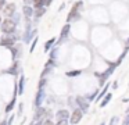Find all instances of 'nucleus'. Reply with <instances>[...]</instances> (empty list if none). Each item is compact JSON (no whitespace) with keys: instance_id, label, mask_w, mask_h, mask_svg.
Returning a JSON list of instances; mask_svg holds the SVG:
<instances>
[{"instance_id":"f03ea898","label":"nucleus","mask_w":129,"mask_h":125,"mask_svg":"<svg viewBox=\"0 0 129 125\" xmlns=\"http://www.w3.org/2000/svg\"><path fill=\"white\" fill-rule=\"evenodd\" d=\"M46 115H47V110H46L45 107H38L36 110H35V114H34V119H32V122H35V124H39L42 125V122L45 121Z\"/></svg>"},{"instance_id":"aec40b11","label":"nucleus","mask_w":129,"mask_h":125,"mask_svg":"<svg viewBox=\"0 0 129 125\" xmlns=\"http://www.w3.org/2000/svg\"><path fill=\"white\" fill-rule=\"evenodd\" d=\"M38 42H39V36H35L34 39H32V43H31V47H29V53H34V50H35V47H36V44H38Z\"/></svg>"},{"instance_id":"58836bf2","label":"nucleus","mask_w":129,"mask_h":125,"mask_svg":"<svg viewBox=\"0 0 129 125\" xmlns=\"http://www.w3.org/2000/svg\"><path fill=\"white\" fill-rule=\"evenodd\" d=\"M100 125H106V124H104V122H101V124H100Z\"/></svg>"},{"instance_id":"1a4fd4ad","label":"nucleus","mask_w":129,"mask_h":125,"mask_svg":"<svg viewBox=\"0 0 129 125\" xmlns=\"http://www.w3.org/2000/svg\"><path fill=\"white\" fill-rule=\"evenodd\" d=\"M2 13L4 14V17H7V18H11V17L14 15L15 13H17V11H15V4H14V3H7V4L3 7Z\"/></svg>"},{"instance_id":"4468645a","label":"nucleus","mask_w":129,"mask_h":125,"mask_svg":"<svg viewBox=\"0 0 129 125\" xmlns=\"http://www.w3.org/2000/svg\"><path fill=\"white\" fill-rule=\"evenodd\" d=\"M56 118L57 121H68L70 119V113H68V110H58L56 113Z\"/></svg>"},{"instance_id":"20e7f679","label":"nucleus","mask_w":129,"mask_h":125,"mask_svg":"<svg viewBox=\"0 0 129 125\" xmlns=\"http://www.w3.org/2000/svg\"><path fill=\"white\" fill-rule=\"evenodd\" d=\"M75 103H76V108H79L82 113H87V110H89V102L86 100V97L76 96L75 97Z\"/></svg>"},{"instance_id":"9b49d317","label":"nucleus","mask_w":129,"mask_h":125,"mask_svg":"<svg viewBox=\"0 0 129 125\" xmlns=\"http://www.w3.org/2000/svg\"><path fill=\"white\" fill-rule=\"evenodd\" d=\"M36 35H38V29H35V28L32 31H29V32L25 31V32H24V36H22V42L28 44L29 42H32V39H34Z\"/></svg>"},{"instance_id":"ddd939ff","label":"nucleus","mask_w":129,"mask_h":125,"mask_svg":"<svg viewBox=\"0 0 129 125\" xmlns=\"http://www.w3.org/2000/svg\"><path fill=\"white\" fill-rule=\"evenodd\" d=\"M115 67H117V65H115V64H112V65L110 67V68L107 69V71H104L103 74H96V77H99V78H100V82H101V83H104V82H106V79H107V78H108L110 75L112 74V71H114V68H115Z\"/></svg>"},{"instance_id":"7c9ffc66","label":"nucleus","mask_w":129,"mask_h":125,"mask_svg":"<svg viewBox=\"0 0 129 125\" xmlns=\"http://www.w3.org/2000/svg\"><path fill=\"white\" fill-rule=\"evenodd\" d=\"M22 110H24V104L20 103V104H18V114L17 115H21V114H22Z\"/></svg>"},{"instance_id":"c756f323","label":"nucleus","mask_w":129,"mask_h":125,"mask_svg":"<svg viewBox=\"0 0 129 125\" xmlns=\"http://www.w3.org/2000/svg\"><path fill=\"white\" fill-rule=\"evenodd\" d=\"M14 118H15V114L10 115V117H9V119H7V125H11L13 122H14Z\"/></svg>"},{"instance_id":"f704fd0d","label":"nucleus","mask_w":129,"mask_h":125,"mask_svg":"<svg viewBox=\"0 0 129 125\" xmlns=\"http://www.w3.org/2000/svg\"><path fill=\"white\" fill-rule=\"evenodd\" d=\"M117 121H118V117H112V119H111V122H110V125L117 124Z\"/></svg>"},{"instance_id":"c85d7f7f","label":"nucleus","mask_w":129,"mask_h":125,"mask_svg":"<svg viewBox=\"0 0 129 125\" xmlns=\"http://www.w3.org/2000/svg\"><path fill=\"white\" fill-rule=\"evenodd\" d=\"M56 56H57V47H53V49L50 50V58H51V60H54Z\"/></svg>"},{"instance_id":"5701e85b","label":"nucleus","mask_w":129,"mask_h":125,"mask_svg":"<svg viewBox=\"0 0 129 125\" xmlns=\"http://www.w3.org/2000/svg\"><path fill=\"white\" fill-rule=\"evenodd\" d=\"M107 89H108V86H104V89L100 92V93H99V96L96 97V102H99V100H101L104 96H106V94H107Z\"/></svg>"},{"instance_id":"7ed1b4c3","label":"nucleus","mask_w":129,"mask_h":125,"mask_svg":"<svg viewBox=\"0 0 129 125\" xmlns=\"http://www.w3.org/2000/svg\"><path fill=\"white\" fill-rule=\"evenodd\" d=\"M82 6V2H78L74 4L72 10L70 11V14H68V18H67V24H70L71 21H75V19L79 18V8H81Z\"/></svg>"},{"instance_id":"9d476101","label":"nucleus","mask_w":129,"mask_h":125,"mask_svg":"<svg viewBox=\"0 0 129 125\" xmlns=\"http://www.w3.org/2000/svg\"><path fill=\"white\" fill-rule=\"evenodd\" d=\"M70 29H71V25L70 24H65L61 29V33H60V38L58 40H56V44H61L65 42V39L68 38V33H70Z\"/></svg>"},{"instance_id":"e433bc0d","label":"nucleus","mask_w":129,"mask_h":125,"mask_svg":"<svg viewBox=\"0 0 129 125\" xmlns=\"http://www.w3.org/2000/svg\"><path fill=\"white\" fill-rule=\"evenodd\" d=\"M24 3H25V6H29L34 3V0H24Z\"/></svg>"},{"instance_id":"dca6fc26","label":"nucleus","mask_w":129,"mask_h":125,"mask_svg":"<svg viewBox=\"0 0 129 125\" xmlns=\"http://www.w3.org/2000/svg\"><path fill=\"white\" fill-rule=\"evenodd\" d=\"M24 88H25V77H24V75H21L20 82H17V89H18L17 94H22L24 93Z\"/></svg>"},{"instance_id":"a878e982","label":"nucleus","mask_w":129,"mask_h":125,"mask_svg":"<svg viewBox=\"0 0 129 125\" xmlns=\"http://www.w3.org/2000/svg\"><path fill=\"white\" fill-rule=\"evenodd\" d=\"M11 19H13V22H14L15 25H18V24H20V14H18V13H15L14 15L11 17Z\"/></svg>"},{"instance_id":"f8f14e48","label":"nucleus","mask_w":129,"mask_h":125,"mask_svg":"<svg viewBox=\"0 0 129 125\" xmlns=\"http://www.w3.org/2000/svg\"><path fill=\"white\" fill-rule=\"evenodd\" d=\"M10 50H11V56H13V58H14V60H18V58L21 57V54H22V46H21V44L15 43Z\"/></svg>"},{"instance_id":"4c0bfd02","label":"nucleus","mask_w":129,"mask_h":125,"mask_svg":"<svg viewBox=\"0 0 129 125\" xmlns=\"http://www.w3.org/2000/svg\"><path fill=\"white\" fill-rule=\"evenodd\" d=\"M64 7H65V4H64V3H62V4H61V7L58 8V11H61V10H62V8H64Z\"/></svg>"},{"instance_id":"473e14b6","label":"nucleus","mask_w":129,"mask_h":125,"mask_svg":"<svg viewBox=\"0 0 129 125\" xmlns=\"http://www.w3.org/2000/svg\"><path fill=\"white\" fill-rule=\"evenodd\" d=\"M96 96H97V92H94V93H93V94H90V96L89 97H87V102H90V100H93V99H96Z\"/></svg>"},{"instance_id":"412c9836","label":"nucleus","mask_w":129,"mask_h":125,"mask_svg":"<svg viewBox=\"0 0 129 125\" xmlns=\"http://www.w3.org/2000/svg\"><path fill=\"white\" fill-rule=\"evenodd\" d=\"M81 74H82L81 69H75V71H68V72H65V75H67V77H70V78L78 77V75H81Z\"/></svg>"},{"instance_id":"423d86ee","label":"nucleus","mask_w":129,"mask_h":125,"mask_svg":"<svg viewBox=\"0 0 129 125\" xmlns=\"http://www.w3.org/2000/svg\"><path fill=\"white\" fill-rule=\"evenodd\" d=\"M45 99H46V92H45V89H38L36 96H35V102H34L35 108L40 107V106H42V103H43V100H45Z\"/></svg>"},{"instance_id":"79ce46f5","label":"nucleus","mask_w":129,"mask_h":125,"mask_svg":"<svg viewBox=\"0 0 129 125\" xmlns=\"http://www.w3.org/2000/svg\"><path fill=\"white\" fill-rule=\"evenodd\" d=\"M79 2H82V0H79Z\"/></svg>"},{"instance_id":"2eb2a0df","label":"nucleus","mask_w":129,"mask_h":125,"mask_svg":"<svg viewBox=\"0 0 129 125\" xmlns=\"http://www.w3.org/2000/svg\"><path fill=\"white\" fill-rule=\"evenodd\" d=\"M46 13V7H42V8H35L34 10V18H35V24H38V22H39V18L40 17L43 15V14Z\"/></svg>"},{"instance_id":"2f4dec72","label":"nucleus","mask_w":129,"mask_h":125,"mask_svg":"<svg viewBox=\"0 0 129 125\" xmlns=\"http://www.w3.org/2000/svg\"><path fill=\"white\" fill-rule=\"evenodd\" d=\"M43 125H56V124H54L51 119H47V118H46L45 121H43Z\"/></svg>"},{"instance_id":"a19ab883","label":"nucleus","mask_w":129,"mask_h":125,"mask_svg":"<svg viewBox=\"0 0 129 125\" xmlns=\"http://www.w3.org/2000/svg\"><path fill=\"white\" fill-rule=\"evenodd\" d=\"M0 24H2V19H0Z\"/></svg>"},{"instance_id":"a211bd4d","label":"nucleus","mask_w":129,"mask_h":125,"mask_svg":"<svg viewBox=\"0 0 129 125\" xmlns=\"http://www.w3.org/2000/svg\"><path fill=\"white\" fill-rule=\"evenodd\" d=\"M56 40H57L56 38H51V39H49V40L45 43V52H47V53L50 52V50L54 47V44H56Z\"/></svg>"},{"instance_id":"bb28decb","label":"nucleus","mask_w":129,"mask_h":125,"mask_svg":"<svg viewBox=\"0 0 129 125\" xmlns=\"http://www.w3.org/2000/svg\"><path fill=\"white\" fill-rule=\"evenodd\" d=\"M46 82H47V79H46V78H40V82H39V86H38V89H45Z\"/></svg>"},{"instance_id":"b1692460","label":"nucleus","mask_w":129,"mask_h":125,"mask_svg":"<svg viewBox=\"0 0 129 125\" xmlns=\"http://www.w3.org/2000/svg\"><path fill=\"white\" fill-rule=\"evenodd\" d=\"M32 4H34V10H35V8L45 7V6H43V0H34V3H32Z\"/></svg>"},{"instance_id":"ea45409f","label":"nucleus","mask_w":129,"mask_h":125,"mask_svg":"<svg viewBox=\"0 0 129 125\" xmlns=\"http://www.w3.org/2000/svg\"><path fill=\"white\" fill-rule=\"evenodd\" d=\"M128 44H129V39H128Z\"/></svg>"},{"instance_id":"72a5a7b5","label":"nucleus","mask_w":129,"mask_h":125,"mask_svg":"<svg viewBox=\"0 0 129 125\" xmlns=\"http://www.w3.org/2000/svg\"><path fill=\"white\" fill-rule=\"evenodd\" d=\"M6 4H7V3H6V0H0V11L3 10V7H4Z\"/></svg>"},{"instance_id":"0eeeda50","label":"nucleus","mask_w":129,"mask_h":125,"mask_svg":"<svg viewBox=\"0 0 129 125\" xmlns=\"http://www.w3.org/2000/svg\"><path fill=\"white\" fill-rule=\"evenodd\" d=\"M82 115H83V113H82V111L79 110V108H75V110L72 111V114L70 115V119H68V122H70L71 125L78 124V122L82 119Z\"/></svg>"},{"instance_id":"4be33fe9","label":"nucleus","mask_w":129,"mask_h":125,"mask_svg":"<svg viewBox=\"0 0 129 125\" xmlns=\"http://www.w3.org/2000/svg\"><path fill=\"white\" fill-rule=\"evenodd\" d=\"M111 97H112V94L111 93H107L106 94V97H104L103 100H101V103H100V107H104V106H107V103L111 100Z\"/></svg>"},{"instance_id":"6e6552de","label":"nucleus","mask_w":129,"mask_h":125,"mask_svg":"<svg viewBox=\"0 0 129 125\" xmlns=\"http://www.w3.org/2000/svg\"><path fill=\"white\" fill-rule=\"evenodd\" d=\"M6 74H10V75H14L17 77L18 74H21V63L18 60H14V63L11 64L9 69H6Z\"/></svg>"},{"instance_id":"c9c22d12","label":"nucleus","mask_w":129,"mask_h":125,"mask_svg":"<svg viewBox=\"0 0 129 125\" xmlns=\"http://www.w3.org/2000/svg\"><path fill=\"white\" fill-rule=\"evenodd\" d=\"M123 125H129V114H128V115H126L125 121H123Z\"/></svg>"},{"instance_id":"f257e3e1","label":"nucleus","mask_w":129,"mask_h":125,"mask_svg":"<svg viewBox=\"0 0 129 125\" xmlns=\"http://www.w3.org/2000/svg\"><path fill=\"white\" fill-rule=\"evenodd\" d=\"M15 29H17V25L13 22L11 18H4L3 21H2V24H0V31L7 36L13 35V33L15 32Z\"/></svg>"},{"instance_id":"6ab92c4d","label":"nucleus","mask_w":129,"mask_h":125,"mask_svg":"<svg viewBox=\"0 0 129 125\" xmlns=\"http://www.w3.org/2000/svg\"><path fill=\"white\" fill-rule=\"evenodd\" d=\"M15 104H17V96L13 97L11 102H10L9 104L6 106V110H4V111H6V113H10V111H13V110H14V107H15Z\"/></svg>"},{"instance_id":"cd10ccee","label":"nucleus","mask_w":129,"mask_h":125,"mask_svg":"<svg viewBox=\"0 0 129 125\" xmlns=\"http://www.w3.org/2000/svg\"><path fill=\"white\" fill-rule=\"evenodd\" d=\"M57 64L54 63V60H51V58H49L47 61H46V64H45V67H51V68H53V67H56Z\"/></svg>"},{"instance_id":"39448f33","label":"nucleus","mask_w":129,"mask_h":125,"mask_svg":"<svg viewBox=\"0 0 129 125\" xmlns=\"http://www.w3.org/2000/svg\"><path fill=\"white\" fill-rule=\"evenodd\" d=\"M15 42H17V36H15L14 33L6 36V38H3V39H0V44L3 47H9V49H11V47L14 46Z\"/></svg>"},{"instance_id":"f3484780","label":"nucleus","mask_w":129,"mask_h":125,"mask_svg":"<svg viewBox=\"0 0 129 125\" xmlns=\"http://www.w3.org/2000/svg\"><path fill=\"white\" fill-rule=\"evenodd\" d=\"M22 13H24V15H25L26 18H31V17L34 15V7L24 4V7H22Z\"/></svg>"},{"instance_id":"393cba45","label":"nucleus","mask_w":129,"mask_h":125,"mask_svg":"<svg viewBox=\"0 0 129 125\" xmlns=\"http://www.w3.org/2000/svg\"><path fill=\"white\" fill-rule=\"evenodd\" d=\"M51 71H53L51 67H45V69L42 71V78H46L49 74H51Z\"/></svg>"}]
</instances>
